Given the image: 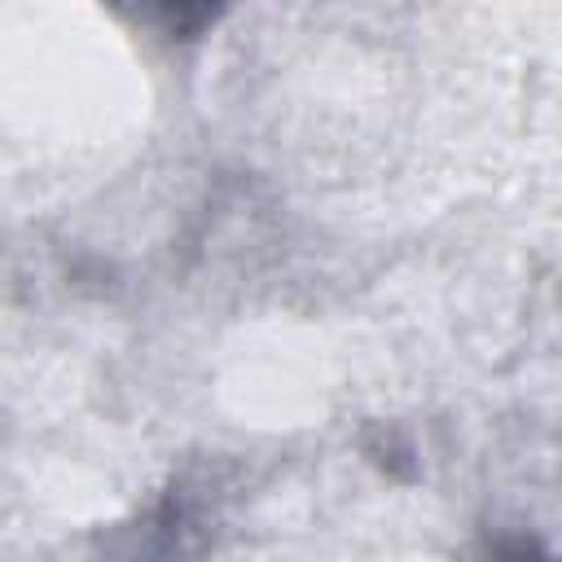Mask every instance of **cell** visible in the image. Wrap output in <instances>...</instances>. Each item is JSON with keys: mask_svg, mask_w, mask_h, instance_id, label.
I'll use <instances>...</instances> for the list:
<instances>
[{"mask_svg": "<svg viewBox=\"0 0 562 562\" xmlns=\"http://www.w3.org/2000/svg\"><path fill=\"white\" fill-rule=\"evenodd\" d=\"M110 4L123 18H132L140 26H154L167 40H193L224 13L228 0H110Z\"/></svg>", "mask_w": 562, "mask_h": 562, "instance_id": "6da1fadb", "label": "cell"}]
</instances>
